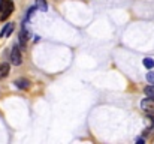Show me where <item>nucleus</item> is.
Wrapping results in <instances>:
<instances>
[{"instance_id":"nucleus-1","label":"nucleus","mask_w":154,"mask_h":144,"mask_svg":"<svg viewBox=\"0 0 154 144\" xmlns=\"http://www.w3.org/2000/svg\"><path fill=\"white\" fill-rule=\"evenodd\" d=\"M11 63L14 66H20L23 63V56H21V51L17 45L12 47V51H11Z\"/></svg>"},{"instance_id":"nucleus-2","label":"nucleus","mask_w":154,"mask_h":144,"mask_svg":"<svg viewBox=\"0 0 154 144\" xmlns=\"http://www.w3.org/2000/svg\"><path fill=\"white\" fill-rule=\"evenodd\" d=\"M141 108L147 114H154V98H145L141 101Z\"/></svg>"},{"instance_id":"nucleus-3","label":"nucleus","mask_w":154,"mask_h":144,"mask_svg":"<svg viewBox=\"0 0 154 144\" xmlns=\"http://www.w3.org/2000/svg\"><path fill=\"white\" fill-rule=\"evenodd\" d=\"M32 38V32L27 30L26 27V23H23V27H21V32H20V36H18V41L21 44V47H26V42Z\"/></svg>"},{"instance_id":"nucleus-4","label":"nucleus","mask_w":154,"mask_h":144,"mask_svg":"<svg viewBox=\"0 0 154 144\" xmlns=\"http://www.w3.org/2000/svg\"><path fill=\"white\" fill-rule=\"evenodd\" d=\"M12 11H14V3H12V0H5V6H3V9H2V12H3L2 20H6V18L12 14Z\"/></svg>"},{"instance_id":"nucleus-5","label":"nucleus","mask_w":154,"mask_h":144,"mask_svg":"<svg viewBox=\"0 0 154 144\" xmlns=\"http://www.w3.org/2000/svg\"><path fill=\"white\" fill-rule=\"evenodd\" d=\"M15 87L17 89H20V90H27L29 87H30V81L27 80V78H18V80H15Z\"/></svg>"},{"instance_id":"nucleus-6","label":"nucleus","mask_w":154,"mask_h":144,"mask_svg":"<svg viewBox=\"0 0 154 144\" xmlns=\"http://www.w3.org/2000/svg\"><path fill=\"white\" fill-rule=\"evenodd\" d=\"M14 23H8V24H5V27L2 29V32H0V38H6V36H9L12 32H14Z\"/></svg>"},{"instance_id":"nucleus-7","label":"nucleus","mask_w":154,"mask_h":144,"mask_svg":"<svg viewBox=\"0 0 154 144\" xmlns=\"http://www.w3.org/2000/svg\"><path fill=\"white\" fill-rule=\"evenodd\" d=\"M9 71H11L9 63H2V65H0V80L6 78V77L9 75Z\"/></svg>"},{"instance_id":"nucleus-8","label":"nucleus","mask_w":154,"mask_h":144,"mask_svg":"<svg viewBox=\"0 0 154 144\" xmlns=\"http://www.w3.org/2000/svg\"><path fill=\"white\" fill-rule=\"evenodd\" d=\"M39 11H42V12H45L47 9H48V5H47V0H36V5H35Z\"/></svg>"},{"instance_id":"nucleus-9","label":"nucleus","mask_w":154,"mask_h":144,"mask_svg":"<svg viewBox=\"0 0 154 144\" xmlns=\"http://www.w3.org/2000/svg\"><path fill=\"white\" fill-rule=\"evenodd\" d=\"M142 63H144V66H145V68H147L148 71H150V69H153V68H154V60L151 59V57H145Z\"/></svg>"},{"instance_id":"nucleus-10","label":"nucleus","mask_w":154,"mask_h":144,"mask_svg":"<svg viewBox=\"0 0 154 144\" xmlns=\"http://www.w3.org/2000/svg\"><path fill=\"white\" fill-rule=\"evenodd\" d=\"M144 93L145 96H150V98H154V84H150L144 89Z\"/></svg>"},{"instance_id":"nucleus-11","label":"nucleus","mask_w":154,"mask_h":144,"mask_svg":"<svg viewBox=\"0 0 154 144\" xmlns=\"http://www.w3.org/2000/svg\"><path fill=\"white\" fill-rule=\"evenodd\" d=\"M36 9H38V8H36L35 5H33L32 8H29V9H27V15H26V20H30V18H32V17L35 15V11H36Z\"/></svg>"},{"instance_id":"nucleus-12","label":"nucleus","mask_w":154,"mask_h":144,"mask_svg":"<svg viewBox=\"0 0 154 144\" xmlns=\"http://www.w3.org/2000/svg\"><path fill=\"white\" fill-rule=\"evenodd\" d=\"M145 78H147L148 84H154V71H151V69H150V72H147Z\"/></svg>"},{"instance_id":"nucleus-13","label":"nucleus","mask_w":154,"mask_h":144,"mask_svg":"<svg viewBox=\"0 0 154 144\" xmlns=\"http://www.w3.org/2000/svg\"><path fill=\"white\" fill-rule=\"evenodd\" d=\"M148 120H150L151 128H154V114H148Z\"/></svg>"},{"instance_id":"nucleus-14","label":"nucleus","mask_w":154,"mask_h":144,"mask_svg":"<svg viewBox=\"0 0 154 144\" xmlns=\"http://www.w3.org/2000/svg\"><path fill=\"white\" fill-rule=\"evenodd\" d=\"M151 129H153V128H147V129H144V132H142V134H144V137H147V135L151 132Z\"/></svg>"},{"instance_id":"nucleus-15","label":"nucleus","mask_w":154,"mask_h":144,"mask_svg":"<svg viewBox=\"0 0 154 144\" xmlns=\"http://www.w3.org/2000/svg\"><path fill=\"white\" fill-rule=\"evenodd\" d=\"M136 143L138 144H144L145 143V138H142V137H141V138H136Z\"/></svg>"}]
</instances>
